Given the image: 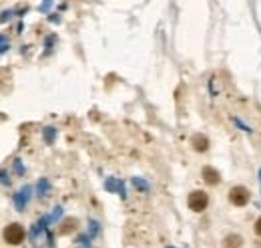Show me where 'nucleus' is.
I'll use <instances>...</instances> for the list:
<instances>
[{"label":"nucleus","mask_w":261,"mask_h":248,"mask_svg":"<svg viewBox=\"0 0 261 248\" xmlns=\"http://www.w3.org/2000/svg\"><path fill=\"white\" fill-rule=\"evenodd\" d=\"M2 236H4V240L8 242V244H12V246H16V244H20L22 240H24V236H26V232H24V228L18 224V222H12V224H8L6 228H4V232H2Z\"/></svg>","instance_id":"nucleus-1"},{"label":"nucleus","mask_w":261,"mask_h":248,"mask_svg":"<svg viewBox=\"0 0 261 248\" xmlns=\"http://www.w3.org/2000/svg\"><path fill=\"white\" fill-rule=\"evenodd\" d=\"M187 204H189V208H191L193 212H203V210L207 208V204H209V196H207L205 192H201V190H195V192L189 194Z\"/></svg>","instance_id":"nucleus-2"},{"label":"nucleus","mask_w":261,"mask_h":248,"mask_svg":"<svg viewBox=\"0 0 261 248\" xmlns=\"http://www.w3.org/2000/svg\"><path fill=\"white\" fill-rule=\"evenodd\" d=\"M249 198H251V194H249V190L245 186H233L229 190V202L233 206H245L249 202Z\"/></svg>","instance_id":"nucleus-3"},{"label":"nucleus","mask_w":261,"mask_h":248,"mask_svg":"<svg viewBox=\"0 0 261 248\" xmlns=\"http://www.w3.org/2000/svg\"><path fill=\"white\" fill-rule=\"evenodd\" d=\"M201 176H203V180L209 184V186H217L219 182H221V176H219V172L215 170V168H203V172H201Z\"/></svg>","instance_id":"nucleus-4"},{"label":"nucleus","mask_w":261,"mask_h":248,"mask_svg":"<svg viewBox=\"0 0 261 248\" xmlns=\"http://www.w3.org/2000/svg\"><path fill=\"white\" fill-rule=\"evenodd\" d=\"M28 198H30V188L26 186V188H22L16 196H14V206H16V210H24V206L28 204Z\"/></svg>","instance_id":"nucleus-5"},{"label":"nucleus","mask_w":261,"mask_h":248,"mask_svg":"<svg viewBox=\"0 0 261 248\" xmlns=\"http://www.w3.org/2000/svg\"><path fill=\"white\" fill-rule=\"evenodd\" d=\"M191 145H193V150H195V152H207V150H209V139H207L205 135L197 133V135H193Z\"/></svg>","instance_id":"nucleus-6"},{"label":"nucleus","mask_w":261,"mask_h":248,"mask_svg":"<svg viewBox=\"0 0 261 248\" xmlns=\"http://www.w3.org/2000/svg\"><path fill=\"white\" fill-rule=\"evenodd\" d=\"M77 220L75 218H69V220H64L62 222V228H58V234H69V232H73L75 228H77Z\"/></svg>","instance_id":"nucleus-7"},{"label":"nucleus","mask_w":261,"mask_h":248,"mask_svg":"<svg viewBox=\"0 0 261 248\" xmlns=\"http://www.w3.org/2000/svg\"><path fill=\"white\" fill-rule=\"evenodd\" d=\"M107 190H115V192H119L121 196H125V186L121 184V182H117V180H107Z\"/></svg>","instance_id":"nucleus-8"},{"label":"nucleus","mask_w":261,"mask_h":248,"mask_svg":"<svg viewBox=\"0 0 261 248\" xmlns=\"http://www.w3.org/2000/svg\"><path fill=\"white\" fill-rule=\"evenodd\" d=\"M241 242H243V240H241V236H235V234H231V236H227V238H225V244H227V246H241Z\"/></svg>","instance_id":"nucleus-9"},{"label":"nucleus","mask_w":261,"mask_h":248,"mask_svg":"<svg viewBox=\"0 0 261 248\" xmlns=\"http://www.w3.org/2000/svg\"><path fill=\"white\" fill-rule=\"evenodd\" d=\"M46 190H48V182H46V180H40V182H38V196H44Z\"/></svg>","instance_id":"nucleus-10"},{"label":"nucleus","mask_w":261,"mask_h":248,"mask_svg":"<svg viewBox=\"0 0 261 248\" xmlns=\"http://www.w3.org/2000/svg\"><path fill=\"white\" fill-rule=\"evenodd\" d=\"M44 137H46V141L50 143L52 137H54V129H52V127H46V129H44Z\"/></svg>","instance_id":"nucleus-11"},{"label":"nucleus","mask_w":261,"mask_h":248,"mask_svg":"<svg viewBox=\"0 0 261 248\" xmlns=\"http://www.w3.org/2000/svg\"><path fill=\"white\" fill-rule=\"evenodd\" d=\"M60 214H62V208H60V206H56V208H54V212H52V216H48V218H50V220H58V218H60Z\"/></svg>","instance_id":"nucleus-12"},{"label":"nucleus","mask_w":261,"mask_h":248,"mask_svg":"<svg viewBox=\"0 0 261 248\" xmlns=\"http://www.w3.org/2000/svg\"><path fill=\"white\" fill-rule=\"evenodd\" d=\"M89 240H91L89 236H81V238H79V244H81L83 248H91V244H89Z\"/></svg>","instance_id":"nucleus-13"},{"label":"nucleus","mask_w":261,"mask_h":248,"mask_svg":"<svg viewBox=\"0 0 261 248\" xmlns=\"http://www.w3.org/2000/svg\"><path fill=\"white\" fill-rule=\"evenodd\" d=\"M133 182H135V186H137V188H141V190H147V184H145L143 180H139V178H135Z\"/></svg>","instance_id":"nucleus-14"},{"label":"nucleus","mask_w":261,"mask_h":248,"mask_svg":"<svg viewBox=\"0 0 261 248\" xmlns=\"http://www.w3.org/2000/svg\"><path fill=\"white\" fill-rule=\"evenodd\" d=\"M97 232H99V224L93 220V222H91V236H95Z\"/></svg>","instance_id":"nucleus-15"},{"label":"nucleus","mask_w":261,"mask_h":248,"mask_svg":"<svg viewBox=\"0 0 261 248\" xmlns=\"http://www.w3.org/2000/svg\"><path fill=\"white\" fill-rule=\"evenodd\" d=\"M255 234L261 236V216L257 218V222H255Z\"/></svg>","instance_id":"nucleus-16"},{"label":"nucleus","mask_w":261,"mask_h":248,"mask_svg":"<svg viewBox=\"0 0 261 248\" xmlns=\"http://www.w3.org/2000/svg\"><path fill=\"white\" fill-rule=\"evenodd\" d=\"M259 178H261V172H259Z\"/></svg>","instance_id":"nucleus-17"},{"label":"nucleus","mask_w":261,"mask_h":248,"mask_svg":"<svg viewBox=\"0 0 261 248\" xmlns=\"http://www.w3.org/2000/svg\"><path fill=\"white\" fill-rule=\"evenodd\" d=\"M169 248H171V246H169Z\"/></svg>","instance_id":"nucleus-18"}]
</instances>
